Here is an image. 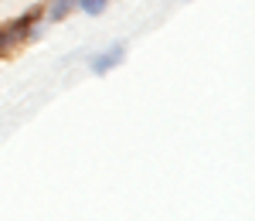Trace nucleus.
<instances>
[{
    "instance_id": "obj_1",
    "label": "nucleus",
    "mask_w": 255,
    "mask_h": 221,
    "mask_svg": "<svg viewBox=\"0 0 255 221\" xmlns=\"http://www.w3.org/2000/svg\"><path fill=\"white\" fill-rule=\"evenodd\" d=\"M34 20H38V10H31L27 17L10 20V24H0V55H3V51H10V48H17L20 41L31 34Z\"/></svg>"
},
{
    "instance_id": "obj_2",
    "label": "nucleus",
    "mask_w": 255,
    "mask_h": 221,
    "mask_svg": "<svg viewBox=\"0 0 255 221\" xmlns=\"http://www.w3.org/2000/svg\"><path fill=\"white\" fill-rule=\"evenodd\" d=\"M119 61H123V44L116 48H109V51H99V58H92V72H109V68H116Z\"/></svg>"
},
{
    "instance_id": "obj_3",
    "label": "nucleus",
    "mask_w": 255,
    "mask_h": 221,
    "mask_svg": "<svg viewBox=\"0 0 255 221\" xmlns=\"http://www.w3.org/2000/svg\"><path fill=\"white\" fill-rule=\"evenodd\" d=\"M75 7H79L82 14H89V17H99V14H106L109 0H75Z\"/></svg>"
},
{
    "instance_id": "obj_4",
    "label": "nucleus",
    "mask_w": 255,
    "mask_h": 221,
    "mask_svg": "<svg viewBox=\"0 0 255 221\" xmlns=\"http://www.w3.org/2000/svg\"><path fill=\"white\" fill-rule=\"evenodd\" d=\"M72 7H75V0H51V10L48 14H51V20H61Z\"/></svg>"
}]
</instances>
